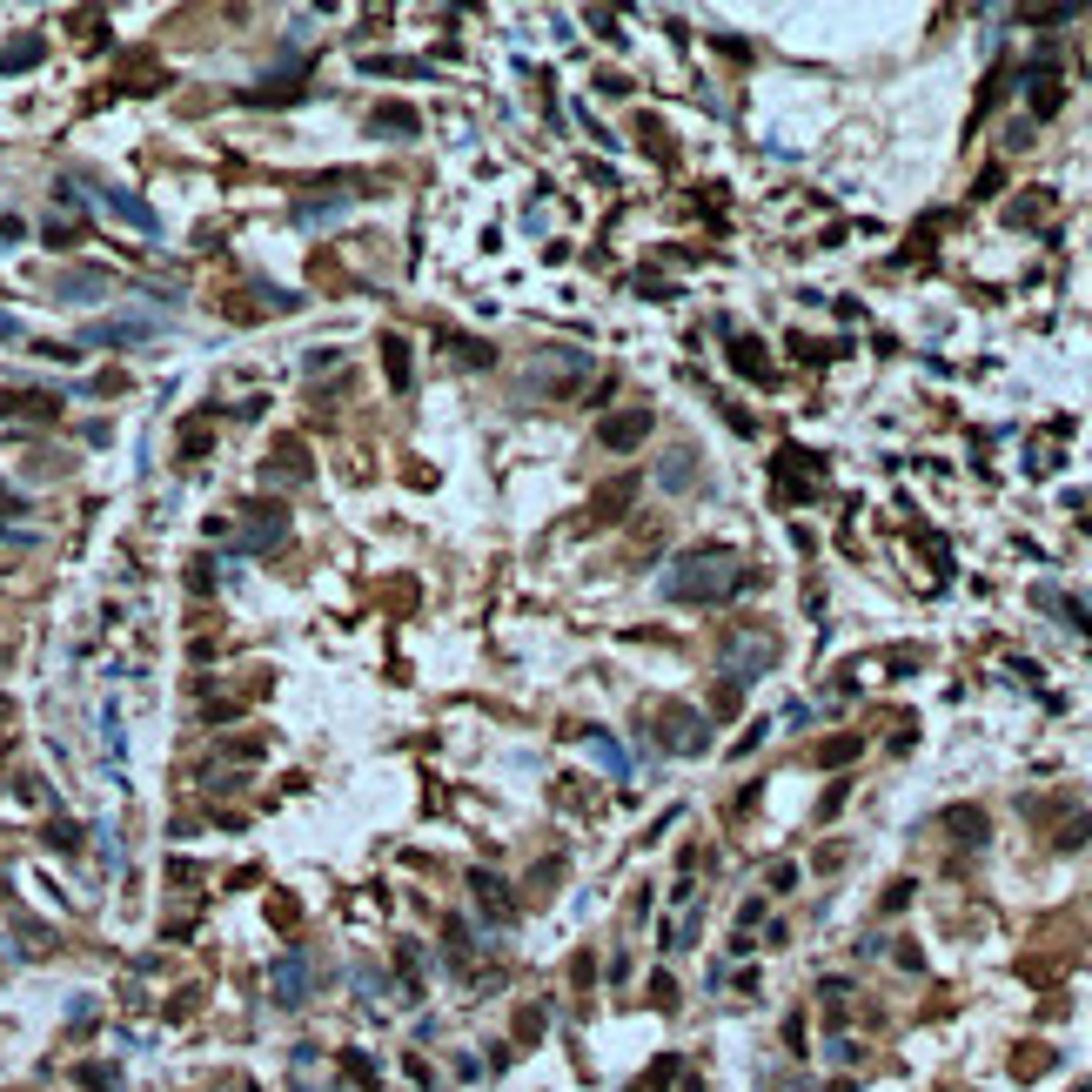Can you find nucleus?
<instances>
[{"instance_id":"2","label":"nucleus","mask_w":1092,"mask_h":1092,"mask_svg":"<svg viewBox=\"0 0 1092 1092\" xmlns=\"http://www.w3.org/2000/svg\"><path fill=\"white\" fill-rule=\"evenodd\" d=\"M771 663H778V637H771V630H738L730 651H724V684L744 691V684H758Z\"/></svg>"},{"instance_id":"26","label":"nucleus","mask_w":1092,"mask_h":1092,"mask_svg":"<svg viewBox=\"0 0 1092 1092\" xmlns=\"http://www.w3.org/2000/svg\"><path fill=\"white\" fill-rule=\"evenodd\" d=\"M343 1072H349V1079H362V1086H375V1059H369V1052H343Z\"/></svg>"},{"instance_id":"14","label":"nucleus","mask_w":1092,"mask_h":1092,"mask_svg":"<svg viewBox=\"0 0 1092 1092\" xmlns=\"http://www.w3.org/2000/svg\"><path fill=\"white\" fill-rule=\"evenodd\" d=\"M730 369L750 375V382H771V362H764V343H750V335H738L730 343Z\"/></svg>"},{"instance_id":"1","label":"nucleus","mask_w":1092,"mask_h":1092,"mask_svg":"<svg viewBox=\"0 0 1092 1092\" xmlns=\"http://www.w3.org/2000/svg\"><path fill=\"white\" fill-rule=\"evenodd\" d=\"M744 584H758V570L730 550H691L663 570V596L671 604H730Z\"/></svg>"},{"instance_id":"30","label":"nucleus","mask_w":1092,"mask_h":1092,"mask_svg":"<svg viewBox=\"0 0 1092 1092\" xmlns=\"http://www.w3.org/2000/svg\"><path fill=\"white\" fill-rule=\"evenodd\" d=\"M536 1032H543V1005H530V1012L517 1019V1039H536Z\"/></svg>"},{"instance_id":"15","label":"nucleus","mask_w":1092,"mask_h":1092,"mask_svg":"<svg viewBox=\"0 0 1092 1092\" xmlns=\"http://www.w3.org/2000/svg\"><path fill=\"white\" fill-rule=\"evenodd\" d=\"M945 831L959 845H985V811L979 805H959V811H945Z\"/></svg>"},{"instance_id":"18","label":"nucleus","mask_w":1092,"mask_h":1092,"mask_svg":"<svg viewBox=\"0 0 1092 1092\" xmlns=\"http://www.w3.org/2000/svg\"><path fill=\"white\" fill-rule=\"evenodd\" d=\"M302 94V81L295 74H275V88H248L242 101H255V108H282V101H295Z\"/></svg>"},{"instance_id":"4","label":"nucleus","mask_w":1092,"mask_h":1092,"mask_svg":"<svg viewBox=\"0 0 1092 1092\" xmlns=\"http://www.w3.org/2000/svg\"><path fill=\"white\" fill-rule=\"evenodd\" d=\"M657 744L663 750H684V758H697V750L710 744V724H704V710H691V704H671L657 718Z\"/></svg>"},{"instance_id":"31","label":"nucleus","mask_w":1092,"mask_h":1092,"mask_svg":"<svg viewBox=\"0 0 1092 1092\" xmlns=\"http://www.w3.org/2000/svg\"><path fill=\"white\" fill-rule=\"evenodd\" d=\"M335 362H343V349H315V355H309V362H302V369L315 375V369H335Z\"/></svg>"},{"instance_id":"27","label":"nucleus","mask_w":1092,"mask_h":1092,"mask_svg":"<svg viewBox=\"0 0 1092 1092\" xmlns=\"http://www.w3.org/2000/svg\"><path fill=\"white\" fill-rule=\"evenodd\" d=\"M47 845H54V851H74V845H81V831L67 825V817H54V825H47Z\"/></svg>"},{"instance_id":"17","label":"nucleus","mask_w":1092,"mask_h":1092,"mask_svg":"<svg viewBox=\"0 0 1092 1092\" xmlns=\"http://www.w3.org/2000/svg\"><path fill=\"white\" fill-rule=\"evenodd\" d=\"M1026 94H1032V114H1059V101H1066V88L1046 74V67L1032 74V88H1026Z\"/></svg>"},{"instance_id":"33","label":"nucleus","mask_w":1092,"mask_h":1092,"mask_svg":"<svg viewBox=\"0 0 1092 1092\" xmlns=\"http://www.w3.org/2000/svg\"><path fill=\"white\" fill-rule=\"evenodd\" d=\"M0 509H21V497H14V489H7V483H0Z\"/></svg>"},{"instance_id":"9","label":"nucleus","mask_w":1092,"mask_h":1092,"mask_svg":"<svg viewBox=\"0 0 1092 1092\" xmlns=\"http://www.w3.org/2000/svg\"><path fill=\"white\" fill-rule=\"evenodd\" d=\"M576 744H584L590 758H596V764H604V771H610V778H630V750H623L617 738H610V730L584 724V730H576Z\"/></svg>"},{"instance_id":"3","label":"nucleus","mask_w":1092,"mask_h":1092,"mask_svg":"<svg viewBox=\"0 0 1092 1092\" xmlns=\"http://www.w3.org/2000/svg\"><path fill=\"white\" fill-rule=\"evenodd\" d=\"M282 536H288V509L255 503V517H242V530H235V556H262V550H275Z\"/></svg>"},{"instance_id":"6","label":"nucleus","mask_w":1092,"mask_h":1092,"mask_svg":"<svg viewBox=\"0 0 1092 1092\" xmlns=\"http://www.w3.org/2000/svg\"><path fill=\"white\" fill-rule=\"evenodd\" d=\"M651 430H657L651 409H623V416H604V422H596V442H604V449H637Z\"/></svg>"},{"instance_id":"5","label":"nucleus","mask_w":1092,"mask_h":1092,"mask_svg":"<svg viewBox=\"0 0 1092 1092\" xmlns=\"http://www.w3.org/2000/svg\"><path fill=\"white\" fill-rule=\"evenodd\" d=\"M161 322L155 315H114V322H88V329H81V343L74 349H114V343H148V335H155Z\"/></svg>"},{"instance_id":"20","label":"nucleus","mask_w":1092,"mask_h":1092,"mask_svg":"<svg viewBox=\"0 0 1092 1092\" xmlns=\"http://www.w3.org/2000/svg\"><path fill=\"white\" fill-rule=\"evenodd\" d=\"M268 476H275V483H282V476H309V449H302V442H282L275 463H268Z\"/></svg>"},{"instance_id":"23","label":"nucleus","mask_w":1092,"mask_h":1092,"mask_svg":"<svg viewBox=\"0 0 1092 1092\" xmlns=\"http://www.w3.org/2000/svg\"><path fill=\"white\" fill-rule=\"evenodd\" d=\"M630 497H637V483H630V476H623V483H610L604 497H596V517H617V509H630Z\"/></svg>"},{"instance_id":"21","label":"nucleus","mask_w":1092,"mask_h":1092,"mask_svg":"<svg viewBox=\"0 0 1092 1092\" xmlns=\"http://www.w3.org/2000/svg\"><path fill=\"white\" fill-rule=\"evenodd\" d=\"M1052 208V188H1039V195H1026V201H1012V208H1005V221H1012V228H1026V221H1039Z\"/></svg>"},{"instance_id":"11","label":"nucleus","mask_w":1092,"mask_h":1092,"mask_svg":"<svg viewBox=\"0 0 1092 1092\" xmlns=\"http://www.w3.org/2000/svg\"><path fill=\"white\" fill-rule=\"evenodd\" d=\"M657 483H663V489H677V497H684V489H697V483H704V469H697V449H671V456L657 463Z\"/></svg>"},{"instance_id":"19","label":"nucleus","mask_w":1092,"mask_h":1092,"mask_svg":"<svg viewBox=\"0 0 1092 1092\" xmlns=\"http://www.w3.org/2000/svg\"><path fill=\"white\" fill-rule=\"evenodd\" d=\"M382 362H389V389H409V343L402 335H382Z\"/></svg>"},{"instance_id":"29","label":"nucleus","mask_w":1092,"mask_h":1092,"mask_svg":"<svg viewBox=\"0 0 1092 1092\" xmlns=\"http://www.w3.org/2000/svg\"><path fill=\"white\" fill-rule=\"evenodd\" d=\"M74 242H81V235L67 228V221H47V248H74Z\"/></svg>"},{"instance_id":"8","label":"nucleus","mask_w":1092,"mask_h":1092,"mask_svg":"<svg viewBox=\"0 0 1092 1092\" xmlns=\"http://www.w3.org/2000/svg\"><path fill=\"white\" fill-rule=\"evenodd\" d=\"M101 208H108L114 221H128V228H141V235H161V215L148 208L141 195H128V188H101Z\"/></svg>"},{"instance_id":"10","label":"nucleus","mask_w":1092,"mask_h":1092,"mask_svg":"<svg viewBox=\"0 0 1092 1092\" xmlns=\"http://www.w3.org/2000/svg\"><path fill=\"white\" fill-rule=\"evenodd\" d=\"M108 288H114L108 268H67L61 275V302H101Z\"/></svg>"},{"instance_id":"34","label":"nucleus","mask_w":1092,"mask_h":1092,"mask_svg":"<svg viewBox=\"0 0 1092 1092\" xmlns=\"http://www.w3.org/2000/svg\"><path fill=\"white\" fill-rule=\"evenodd\" d=\"M1079 1092H1092V1079H1086V1086H1079Z\"/></svg>"},{"instance_id":"32","label":"nucleus","mask_w":1092,"mask_h":1092,"mask_svg":"<svg viewBox=\"0 0 1092 1092\" xmlns=\"http://www.w3.org/2000/svg\"><path fill=\"white\" fill-rule=\"evenodd\" d=\"M797 884V865H771V892H791Z\"/></svg>"},{"instance_id":"7","label":"nucleus","mask_w":1092,"mask_h":1092,"mask_svg":"<svg viewBox=\"0 0 1092 1092\" xmlns=\"http://www.w3.org/2000/svg\"><path fill=\"white\" fill-rule=\"evenodd\" d=\"M309 985H315L309 952H288V959H275V1005H302V999H309Z\"/></svg>"},{"instance_id":"22","label":"nucleus","mask_w":1092,"mask_h":1092,"mask_svg":"<svg viewBox=\"0 0 1092 1092\" xmlns=\"http://www.w3.org/2000/svg\"><path fill=\"white\" fill-rule=\"evenodd\" d=\"M362 74H409V81H422L430 67H422V61H389V54H369V61H362Z\"/></svg>"},{"instance_id":"16","label":"nucleus","mask_w":1092,"mask_h":1092,"mask_svg":"<svg viewBox=\"0 0 1092 1092\" xmlns=\"http://www.w3.org/2000/svg\"><path fill=\"white\" fill-rule=\"evenodd\" d=\"M41 54H47V47H41V34H21V41H14L7 54H0V74H21V67H34Z\"/></svg>"},{"instance_id":"12","label":"nucleus","mask_w":1092,"mask_h":1092,"mask_svg":"<svg viewBox=\"0 0 1092 1092\" xmlns=\"http://www.w3.org/2000/svg\"><path fill=\"white\" fill-rule=\"evenodd\" d=\"M422 121L416 108H402V101H389V108H369V134H382V141H409Z\"/></svg>"},{"instance_id":"24","label":"nucleus","mask_w":1092,"mask_h":1092,"mask_svg":"<svg viewBox=\"0 0 1092 1092\" xmlns=\"http://www.w3.org/2000/svg\"><path fill=\"white\" fill-rule=\"evenodd\" d=\"M456 362H469V369H489V362H497V349H489V343H476V335H469V343H456Z\"/></svg>"},{"instance_id":"28","label":"nucleus","mask_w":1092,"mask_h":1092,"mask_svg":"<svg viewBox=\"0 0 1092 1092\" xmlns=\"http://www.w3.org/2000/svg\"><path fill=\"white\" fill-rule=\"evenodd\" d=\"M1046 1066H1052V1052H1026V1059H1012V1072H1019V1079H1039Z\"/></svg>"},{"instance_id":"13","label":"nucleus","mask_w":1092,"mask_h":1092,"mask_svg":"<svg viewBox=\"0 0 1092 1092\" xmlns=\"http://www.w3.org/2000/svg\"><path fill=\"white\" fill-rule=\"evenodd\" d=\"M469 892H476V905H483L489 918H497V925H503L509 912H517V898H509V884H503L497 872H469Z\"/></svg>"},{"instance_id":"25","label":"nucleus","mask_w":1092,"mask_h":1092,"mask_svg":"<svg viewBox=\"0 0 1092 1092\" xmlns=\"http://www.w3.org/2000/svg\"><path fill=\"white\" fill-rule=\"evenodd\" d=\"M81 1086H94V1092H121V1079H114V1066H81Z\"/></svg>"}]
</instances>
